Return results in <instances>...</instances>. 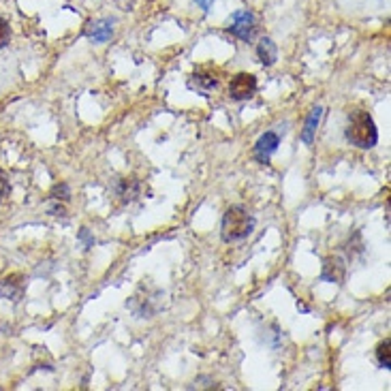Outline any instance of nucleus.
Here are the masks:
<instances>
[{
  "label": "nucleus",
  "instance_id": "1",
  "mask_svg": "<svg viewBox=\"0 0 391 391\" xmlns=\"http://www.w3.org/2000/svg\"><path fill=\"white\" fill-rule=\"evenodd\" d=\"M253 231H255V218H253V214H248L246 208H242V205H231V208L223 214L220 238H223L227 244H231V242H242V240H246Z\"/></svg>",
  "mask_w": 391,
  "mask_h": 391
},
{
  "label": "nucleus",
  "instance_id": "2",
  "mask_svg": "<svg viewBox=\"0 0 391 391\" xmlns=\"http://www.w3.org/2000/svg\"><path fill=\"white\" fill-rule=\"evenodd\" d=\"M347 139L351 146L362 148V150H370L377 146L379 131H377V124L368 111H353L351 113L349 126H347Z\"/></svg>",
  "mask_w": 391,
  "mask_h": 391
},
{
  "label": "nucleus",
  "instance_id": "3",
  "mask_svg": "<svg viewBox=\"0 0 391 391\" xmlns=\"http://www.w3.org/2000/svg\"><path fill=\"white\" fill-rule=\"evenodd\" d=\"M257 30V21H255V15L250 11H235L231 15V21H229V32L235 34L238 39L242 41H250L253 34Z\"/></svg>",
  "mask_w": 391,
  "mask_h": 391
},
{
  "label": "nucleus",
  "instance_id": "4",
  "mask_svg": "<svg viewBox=\"0 0 391 391\" xmlns=\"http://www.w3.org/2000/svg\"><path fill=\"white\" fill-rule=\"evenodd\" d=\"M257 92V77L250 73H238L229 83V96L233 101H248Z\"/></svg>",
  "mask_w": 391,
  "mask_h": 391
},
{
  "label": "nucleus",
  "instance_id": "5",
  "mask_svg": "<svg viewBox=\"0 0 391 391\" xmlns=\"http://www.w3.org/2000/svg\"><path fill=\"white\" fill-rule=\"evenodd\" d=\"M278 146H280V135L278 133H274V131L263 133L255 143V158L259 163H268L270 156L278 150Z\"/></svg>",
  "mask_w": 391,
  "mask_h": 391
},
{
  "label": "nucleus",
  "instance_id": "6",
  "mask_svg": "<svg viewBox=\"0 0 391 391\" xmlns=\"http://www.w3.org/2000/svg\"><path fill=\"white\" fill-rule=\"evenodd\" d=\"M347 276V265L340 257H327L323 261V272H321V278L327 280V283H336V285H342Z\"/></svg>",
  "mask_w": 391,
  "mask_h": 391
},
{
  "label": "nucleus",
  "instance_id": "7",
  "mask_svg": "<svg viewBox=\"0 0 391 391\" xmlns=\"http://www.w3.org/2000/svg\"><path fill=\"white\" fill-rule=\"evenodd\" d=\"M24 291H26V283H24V276H19V274H11L0 280V295L6 300L19 302Z\"/></svg>",
  "mask_w": 391,
  "mask_h": 391
},
{
  "label": "nucleus",
  "instance_id": "8",
  "mask_svg": "<svg viewBox=\"0 0 391 391\" xmlns=\"http://www.w3.org/2000/svg\"><path fill=\"white\" fill-rule=\"evenodd\" d=\"M116 195H118L124 203L135 201V199L139 197V182H137L135 178H122V180H118V184H116Z\"/></svg>",
  "mask_w": 391,
  "mask_h": 391
},
{
  "label": "nucleus",
  "instance_id": "9",
  "mask_svg": "<svg viewBox=\"0 0 391 391\" xmlns=\"http://www.w3.org/2000/svg\"><path fill=\"white\" fill-rule=\"evenodd\" d=\"M321 116H323V107H315L310 111V116L306 118V124H304V131H302V141L306 146H313L315 141V133L319 128V122H321Z\"/></svg>",
  "mask_w": 391,
  "mask_h": 391
},
{
  "label": "nucleus",
  "instance_id": "10",
  "mask_svg": "<svg viewBox=\"0 0 391 391\" xmlns=\"http://www.w3.org/2000/svg\"><path fill=\"white\" fill-rule=\"evenodd\" d=\"M257 58L261 60V64L265 66H272L276 60H278V49H276V43L272 39H261L259 45H257Z\"/></svg>",
  "mask_w": 391,
  "mask_h": 391
},
{
  "label": "nucleus",
  "instance_id": "11",
  "mask_svg": "<svg viewBox=\"0 0 391 391\" xmlns=\"http://www.w3.org/2000/svg\"><path fill=\"white\" fill-rule=\"evenodd\" d=\"M86 34H88V39H90V41H94V43H105V41H109V39H111L113 28H111V24H109V21H94V24H90V26H88Z\"/></svg>",
  "mask_w": 391,
  "mask_h": 391
},
{
  "label": "nucleus",
  "instance_id": "12",
  "mask_svg": "<svg viewBox=\"0 0 391 391\" xmlns=\"http://www.w3.org/2000/svg\"><path fill=\"white\" fill-rule=\"evenodd\" d=\"M391 340H383L381 345H379V349H377V362H379V366L381 368H385V370H390L391 368Z\"/></svg>",
  "mask_w": 391,
  "mask_h": 391
},
{
  "label": "nucleus",
  "instance_id": "13",
  "mask_svg": "<svg viewBox=\"0 0 391 391\" xmlns=\"http://www.w3.org/2000/svg\"><path fill=\"white\" fill-rule=\"evenodd\" d=\"M71 197V191L66 184H56L54 191L49 193V203H66Z\"/></svg>",
  "mask_w": 391,
  "mask_h": 391
},
{
  "label": "nucleus",
  "instance_id": "14",
  "mask_svg": "<svg viewBox=\"0 0 391 391\" xmlns=\"http://www.w3.org/2000/svg\"><path fill=\"white\" fill-rule=\"evenodd\" d=\"M193 83H195L197 88H201V90H212V88H216L218 79H216V77H210V75L195 73V75H193Z\"/></svg>",
  "mask_w": 391,
  "mask_h": 391
},
{
  "label": "nucleus",
  "instance_id": "15",
  "mask_svg": "<svg viewBox=\"0 0 391 391\" xmlns=\"http://www.w3.org/2000/svg\"><path fill=\"white\" fill-rule=\"evenodd\" d=\"M11 39V28H9V21L4 17H0V49L9 43Z\"/></svg>",
  "mask_w": 391,
  "mask_h": 391
},
{
  "label": "nucleus",
  "instance_id": "16",
  "mask_svg": "<svg viewBox=\"0 0 391 391\" xmlns=\"http://www.w3.org/2000/svg\"><path fill=\"white\" fill-rule=\"evenodd\" d=\"M6 195H9V178H6V173L0 169V201H2Z\"/></svg>",
  "mask_w": 391,
  "mask_h": 391
},
{
  "label": "nucleus",
  "instance_id": "17",
  "mask_svg": "<svg viewBox=\"0 0 391 391\" xmlns=\"http://www.w3.org/2000/svg\"><path fill=\"white\" fill-rule=\"evenodd\" d=\"M79 240H81V242H83V244H86L88 248H90L92 244H94V238H92V235L88 233V229H81V231H79Z\"/></svg>",
  "mask_w": 391,
  "mask_h": 391
},
{
  "label": "nucleus",
  "instance_id": "18",
  "mask_svg": "<svg viewBox=\"0 0 391 391\" xmlns=\"http://www.w3.org/2000/svg\"><path fill=\"white\" fill-rule=\"evenodd\" d=\"M195 2H197V4H199V6L208 13V11L212 9V2H214V0H195Z\"/></svg>",
  "mask_w": 391,
  "mask_h": 391
}]
</instances>
